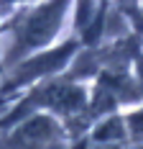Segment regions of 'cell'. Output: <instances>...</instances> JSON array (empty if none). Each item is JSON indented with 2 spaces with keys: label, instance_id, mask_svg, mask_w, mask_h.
<instances>
[{
  "label": "cell",
  "instance_id": "cell-1",
  "mask_svg": "<svg viewBox=\"0 0 143 149\" xmlns=\"http://www.w3.org/2000/svg\"><path fill=\"white\" fill-rule=\"evenodd\" d=\"M67 5L54 3V5H38L26 13L23 21H18L13 26V46H10V59H18L21 54H26L36 46L46 44L56 29L61 26Z\"/></svg>",
  "mask_w": 143,
  "mask_h": 149
},
{
  "label": "cell",
  "instance_id": "cell-2",
  "mask_svg": "<svg viewBox=\"0 0 143 149\" xmlns=\"http://www.w3.org/2000/svg\"><path fill=\"white\" fill-rule=\"evenodd\" d=\"M28 103L51 105L54 111H61V113H74L85 105V90L72 82H54L49 88L38 90L33 98H28Z\"/></svg>",
  "mask_w": 143,
  "mask_h": 149
},
{
  "label": "cell",
  "instance_id": "cell-3",
  "mask_svg": "<svg viewBox=\"0 0 143 149\" xmlns=\"http://www.w3.org/2000/svg\"><path fill=\"white\" fill-rule=\"evenodd\" d=\"M56 139V126L49 118H33L26 121L13 136L15 149H46L49 144H54Z\"/></svg>",
  "mask_w": 143,
  "mask_h": 149
},
{
  "label": "cell",
  "instance_id": "cell-4",
  "mask_svg": "<svg viewBox=\"0 0 143 149\" xmlns=\"http://www.w3.org/2000/svg\"><path fill=\"white\" fill-rule=\"evenodd\" d=\"M72 52H74V44H64L59 46V49H54L51 54H46V57H38V59H31L26 62L21 70H15L13 74V82H10V88H15V85H21V82H28V80H33V77H41V74H46L49 70H54V67H59L61 62L69 57Z\"/></svg>",
  "mask_w": 143,
  "mask_h": 149
},
{
  "label": "cell",
  "instance_id": "cell-5",
  "mask_svg": "<svg viewBox=\"0 0 143 149\" xmlns=\"http://www.w3.org/2000/svg\"><path fill=\"white\" fill-rule=\"evenodd\" d=\"M95 139H100V141H118V139H123V123L120 121H110V123H105L102 129L95 131Z\"/></svg>",
  "mask_w": 143,
  "mask_h": 149
},
{
  "label": "cell",
  "instance_id": "cell-6",
  "mask_svg": "<svg viewBox=\"0 0 143 149\" xmlns=\"http://www.w3.org/2000/svg\"><path fill=\"white\" fill-rule=\"evenodd\" d=\"M128 126H130V134H133V139L143 141V111H135V113L130 116V118H128Z\"/></svg>",
  "mask_w": 143,
  "mask_h": 149
},
{
  "label": "cell",
  "instance_id": "cell-7",
  "mask_svg": "<svg viewBox=\"0 0 143 149\" xmlns=\"http://www.w3.org/2000/svg\"><path fill=\"white\" fill-rule=\"evenodd\" d=\"M138 85L143 90V57H138Z\"/></svg>",
  "mask_w": 143,
  "mask_h": 149
}]
</instances>
